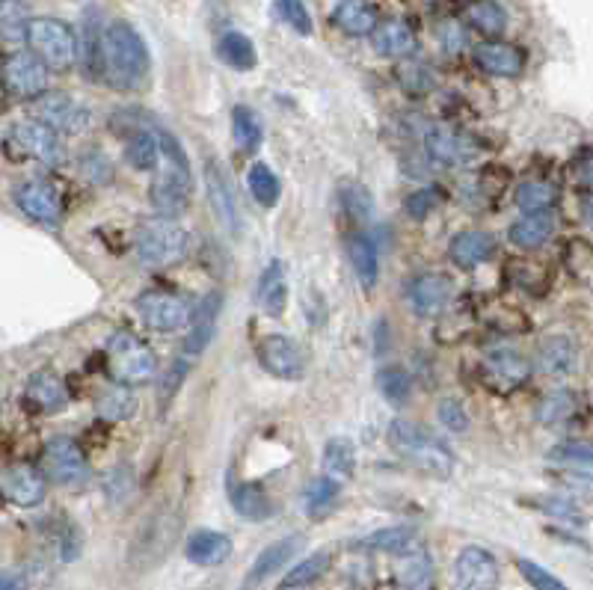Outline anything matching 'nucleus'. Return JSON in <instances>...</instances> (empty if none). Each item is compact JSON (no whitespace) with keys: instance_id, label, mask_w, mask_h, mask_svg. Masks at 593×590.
<instances>
[{"instance_id":"57","label":"nucleus","mask_w":593,"mask_h":590,"mask_svg":"<svg viewBox=\"0 0 593 590\" xmlns=\"http://www.w3.org/2000/svg\"><path fill=\"white\" fill-rule=\"evenodd\" d=\"M81 172L89 184H104L110 178V164L101 152H86L81 158Z\"/></svg>"},{"instance_id":"54","label":"nucleus","mask_w":593,"mask_h":590,"mask_svg":"<svg viewBox=\"0 0 593 590\" xmlns=\"http://www.w3.org/2000/svg\"><path fill=\"white\" fill-rule=\"evenodd\" d=\"M552 460L561 463H582V466H593V445L591 442H561L549 451Z\"/></svg>"},{"instance_id":"36","label":"nucleus","mask_w":593,"mask_h":590,"mask_svg":"<svg viewBox=\"0 0 593 590\" xmlns=\"http://www.w3.org/2000/svg\"><path fill=\"white\" fill-rule=\"evenodd\" d=\"M350 264L356 270V279L365 288H374L377 273H380V258H377V247L368 235H353L350 238Z\"/></svg>"},{"instance_id":"26","label":"nucleus","mask_w":593,"mask_h":590,"mask_svg":"<svg viewBox=\"0 0 593 590\" xmlns=\"http://www.w3.org/2000/svg\"><path fill=\"white\" fill-rule=\"evenodd\" d=\"M220 309H223V294H220V291H211V294L199 303V309L193 312V321H190V333L184 338L187 356H199V353L211 344Z\"/></svg>"},{"instance_id":"1","label":"nucleus","mask_w":593,"mask_h":590,"mask_svg":"<svg viewBox=\"0 0 593 590\" xmlns=\"http://www.w3.org/2000/svg\"><path fill=\"white\" fill-rule=\"evenodd\" d=\"M152 54L146 39L128 21H110L104 27L101 78L113 89H140L149 81Z\"/></svg>"},{"instance_id":"22","label":"nucleus","mask_w":593,"mask_h":590,"mask_svg":"<svg viewBox=\"0 0 593 590\" xmlns=\"http://www.w3.org/2000/svg\"><path fill=\"white\" fill-rule=\"evenodd\" d=\"M537 368L549 377H570L579 368V347L570 336H549L540 341Z\"/></svg>"},{"instance_id":"32","label":"nucleus","mask_w":593,"mask_h":590,"mask_svg":"<svg viewBox=\"0 0 593 590\" xmlns=\"http://www.w3.org/2000/svg\"><path fill=\"white\" fill-rule=\"evenodd\" d=\"M217 57H220L229 69H235V72H253L255 63H258L253 39L244 36V33H238V30H229V33L220 36V42H217Z\"/></svg>"},{"instance_id":"50","label":"nucleus","mask_w":593,"mask_h":590,"mask_svg":"<svg viewBox=\"0 0 593 590\" xmlns=\"http://www.w3.org/2000/svg\"><path fill=\"white\" fill-rule=\"evenodd\" d=\"M398 81H401L404 89H410V92H430L436 86V75L424 63L407 60V63L398 66Z\"/></svg>"},{"instance_id":"48","label":"nucleus","mask_w":593,"mask_h":590,"mask_svg":"<svg viewBox=\"0 0 593 590\" xmlns=\"http://www.w3.org/2000/svg\"><path fill=\"white\" fill-rule=\"evenodd\" d=\"M576 413V398L573 392H552L540 401L537 407V419L543 424H558L567 422Z\"/></svg>"},{"instance_id":"28","label":"nucleus","mask_w":593,"mask_h":590,"mask_svg":"<svg viewBox=\"0 0 593 590\" xmlns=\"http://www.w3.org/2000/svg\"><path fill=\"white\" fill-rule=\"evenodd\" d=\"M496 253V241L493 235L481 232V229H469V232H460L454 241H451V258L454 264L472 270V267H481L484 261H490Z\"/></svg>"},{"instance_id":"47","label":"nucleus","mask_w":593,"mask_h":590,"mask_svg":"<svg viewBox=\"0 0 593 590\" xmlns=\"http://www.w3.org/2000/svg\"><path fill=\"white\" fill-rule=\"evenodd\" d=\"M30 21L24 18V3L21 0H3L0 3V30L6 42H24L27 39Z\"/></svg>"},{"instance_id":"9","label":"nucleus","mask_w":593,"mask_h":590,"mask_svg":"<svg viewBox=\"0 0 593 590\" xmlns=\"http://www.w3.org/2000/svg\"><path fill=\"white\" fill-rule=\"evenodd\" d=\"M137 312H140L143 324L152 327L155 333H178L193 321L190 306L178 294L161 291V288L140 294L137 297Z\"/></svg>"},{"instance_id":"16","label":"nucleus","mask_w":593,"mask_h":590,"mask_svg":"<svg viewBox=\"0 0 593 590\" xmlns=\"http://www.w3.org/2000/svg\"><path fill=\"white\" fill-rule=\"evenodd\" d=\"M205 187H208V199L214 214L220 217V223L229 232H241V208H238V196L232 187V178L220 161H205Z\"/></svg>"},{"instance_id":"41","label":"nucleus","mask_w":593,"mask_h":590,"mask_svg":"<svg viewBox=\"0 0 593 590\" xmlns=\"http://www.w3.org/2000/svg\"><path fill=\"white\" fill-rule=\"evenodd\" d=\"M377 389H380V395H383L392 407H401V404H407L410 395H413V380H410V374H407L404 368L389 365V368H383V371L377 374Z\"/></svg>"},{"instance_id":"58","label":"nucleus","mask_w":593,"mask_h":590,"mask_svg":"<svg viewBox=\"0 0 593 590\" xmlns=\"http://www.w3.org/2000/svg\"><path fill=\"white\" fill-rule=\"evenodd\" d=\"M436 205H439V193L436 190H416V193L407 196V214L416 217V220L427 217Z\"/></svg>"},{"instance_id":"53","label":"nucleus","mask_w":593,"mask_h":590,"mask_svg":"<svg viewBox=\"0 0 593 590\" xmlns=\"http://www.w3.org/2000/svg\"><path fill=\"white\" fill-rule=\"evenodd\" d=\"M187 371H190V359H175V362H172V368L167 371L164 383H161V392H158V407H161V410L170 407V401L175 398V392L181 389Z\"/></svg>"},{"instance_id":"62","label":"nucleus","mask_w":593,"mask_h":590,"mask_svg":"<svg viewBox=\"0 0 593 590\" xmlns=\"http://www.w3.org/2000/svg\"><path fill=\"white\" fill-rule=\"evenodd\" d=\"M576 178H579L582 184L593 187V152H585V155L576 161Z\"/></svg>"},{"instance_id":"38","label":"nucleus","mask_w":593,"mask_h":590,"mask_svg":"<svg viewBox=\"0 0 593 590\" xmlns=\"http://www.w3.org/2000/svg\"><path fill=\"white\" fill-rule=\"evenodd\" d=\"M324 472L336 481H347L356 472V448L350 439L336 436L324 445Z\"/></svg>"},{"instance_id":"49","label":"nucleus","mask_w":593,"mask_h":590,"mask_svg":"<svg viewBox=\"0 0 593 590\" xmlns=\"http://www.w3.org/2000/svg\"><path fill=\"white\" fill-rule=\"evenodd\" d=\"M276 6H279L282 21H285L294 33L312 36L315 24H312V15H309V6H306L303 0H276Z\"/></svg>"},{"instance_id":"55","label":"nucleus","mask_w":593,"mask_h":590,"mask_svg":"<svg viewBox=\"0 0 593 590\" xmlns=\"http://www.w3.org/2000/svg\"><path fill=\"white\" fill-rule=\"evenodd\" d=\"M104 490H107L110 502H119V505H125V502L131 499V493H134V478H131V469H128V466H122V469H113V472H110V478H107V484H104Z\"/></svg>"},{"instance_id":"17","label":"nucleus","mask_w":593,"mask_h":590,"mask_svg":"<svg viewBox=\"0 0 593 590\" xmlns=\"http://www.w3.org/2000/svg\"><path fill=\"white\" fill-rule=\"evenodd\" d=\"M481 371H484V380L496 392H513V389H519L528 380L531 362L522 353H516V350H493V353H487Z\"/></svg>"},{"instance_id":"44","label":"nucleus","mask_w":593,"mask_h":590,"mask_svg":"<svg viewBox=\"0 0 593 590\" xmlns=\"http://www.w3.org/2000/svg\"><path fill=\"white\" fill-rule=\"evenodd\" d=\"M125 161L134 169H152L158 164V140L149 131H134L125 143Z\"/></svg>"},{"instance_id":"14","label":"nucleus","mask_w":593,"mask_h":590,"mask_svg":"<svg viewBox=\"0 0 593 590\" xmlns=\"http://www.w3.org/2000/svg\"><path fill=\"white\" fill-rule=\"evenodd\" d=\"M6 89L18 98H39L48 89V66L33 51H15L6 60Z\"/></svg>"},{"instance_id":"12","label":"nucleus","mask_w":593,"mask_h":590,"mask_svg":"<svg viewBox=\"0 0 593 590\" xmlns=\"http://www.w3.org/2000/svg\"><path fill=\"white\" fill-rule=\"evenodd\" d=\"M258 362L267 374L279 380H300L306 374V353L303 347L288 336H264L258 341Z\"/></svg>"},{"instance_id":"31","label":"nucleus","mask_w":593,"mask_h":590,"mask_svg":"<svg viewBox=\"0 0 593 590\" xmlns=\"http://www.w3.org/2000/svg\"><path fill=\"white\" fill-rule=\"evenodd\" d=\"M258 306L267 315H282L288 306V279L282 261H270L258 279Z\"/></svg>"},{"instance_id":"34","label":"nucleus","mask_w":593,"mask_h":590,"mask_svg":"<svg viewBox=\"0 0 593 590\" xmlns=\"http://www.w3.org/2000/svg\"><path fill=\"white\" fill-rule=\"evenodd\" d=\"M466 21L481 33V36H490V39H499L508 27V15H505V6L499 0H469L466 6Z\"/></svg>"},{"instance_id":"29","label":"nucleus","mask_w":593,"mask_h":590,"mask_svg":"<svg viewBox=\"0 0 593 590\" xmlns=\"http://www.w3.org/2000/svg\"><path fill=\"white\" fill-rule=\"evenodd\" d=\"M333 21L347 36H371L380 24L368 0H339L333 9Z\"/></svg>"},{"instance_id":"5","label":"nucleus","mask_w":593,"mask_h":590,"mask_svg":"<svg viewBox=\"0 0 593 590\" xmlns=\"http://www.w3.org/2000/svg\"><path fill=\"white\" fill-rule=\"evenodd\" d=\"M187 247H190L187 229L175 217L164 214L143 220L134 235V250L146 267H170L187 255Z\"/></svg>"},{"instance_id":"35","label":"nucleus","mask_w":593,"mask_h":590,"mask_svg":"<svg viewBox=\"0 0 593 590\" xmlns=\"http://www.w3.org/2000/svg\"><path fill=\"white\" fill-rule=\"evenodd\" d=\"M95 410L104 422H125L137 413V398L125 383H116V386H110L98 395Z\"/></svg>"},{"instance_id":"6","label":"nucleus","mask_w":593,"mask_h":590,"mask_svg":"<svg viewBox=\"0 0 593 590\" xmlns=\"http://www.w3.org/2000/svg\"><path fill=\"white\" fill-rule=\"evenodd\" d=\"M27 42H30L33 54L48 69H57V72L72 69L75 60H78V51H81L78 48V33L72 30V24H66L60 18H51V15L30 18Z\"/></svg>"},{"instance_id":"51","label":"nucleus","mask_w":593,"mask_h":590,"mask_svg":"<svg viewBox=\"0 0 593 590\" xmlns=\"http://www.w3.org/2000/svg\"><path fill=\"white\" fill-rule=\"evenodd\" d=\"M519 573L525 576V582L534 590H570L558 576H552L549 570H543L540 564H534L531 558H519Z\"/></svg>"},{"instance_id":"10","label":"nucleus","mask_w":593,"mask_h":590,"mask_svg":"<svg viewBox=\"0 0 593 590\" xmlns=\"http://www.w3.org/2000/svg\"><path fill=\"white\" fill-rule=\"evenodd\" d=\"M12 202L21 214H27L36 223H57L63 214L60 190L45 178H27L12 187Z\"/></svg>"},{"instance_id":"19","label":"nucleus","mask_w":593,"mask_h":590,"mask_svg":"<svg viewBox=\"0 0 593 590\" xmlns=\"http://www.w3.org/2000/svg\"><path fill=\"white\" fill-rule=\"evenodd\" d=\"M45 490H48V481H45V472L33 469V466H12L3 472V493L12 505L18 507H36L42 505L45 499Z\"/></svg>"},{"instance_id":"2","label":"nucleus","mask_w":593,"mask_h":590,"mask_svg":"<svg viewBox=\"0 0 593 590\" xmlns=\"http://www.w3.org/2000/svg\"><path fill=\"white\" fill-rule=\"evenodd\" d=\"M386 439H389L392 451L398 457H404L407 463H413L419 472L433 475V478H451V472H454V454L427 427L416 422H407V419H395V422L389 424Z\"/></svg>"},{"instance_id":"7","label":"nucleus","mask_w":593,"mask_h":590,"mask_svg":"<svg viewBox=\"0 0 593 590\" xmlns=\"http://www.w3.org/2000/svg\"><path fill=\"white\" fill-rule=\"evenodd\" d=\"M42 472L69 490H81L89 481V463L84 448L72 436H51L42 451Z\"/></svg>"},{"instance_id":"52","label":"nucleus","mask_w":593,"mask_h":590,"mask_svg":"<svg viewBox=\"0 0 593 590\" xmlns=\"http://www.w3.org/2000/svg\"><path fill=\"white\" fill-rule=\"evenodd\" d=\"M341 202L347 205V211L356 217V220H365L368 214H371V193L362 187V184H356V181H350V184H344L341 187Z\"/></svg>"},{"instance_id":"11","label":"nucleus","mask_w":593,"mask_h":590,"mask_svg":"<svg viewBox=\"0 0 593 590\" xmlns=\"http://www.w3.org/2000/svg\"><path fill=\"white\" fill-rule=\"evenodd\" d=\"M424 149L427 155L442 164V167H469L478 161V146L472 137H466L463 131L451 128V125H433L424 134Z\"/></svg>"},{"instance_id":"27","label":"nucleus","mask_w":593,"mask_h":590,"mask_svg":"<svg viewBox=\"0 0 593 590\" xmlns=\"http://www.w3.org/2000/svg\"><path fill=\"white\" fill-rule=\"evenodd\" d=\"M552 232H555V214L537 211V214H522L508 229V238L519 250H537L552 238Z\"/></svg>"},{"instance_id":"25","label":"nucleus","mask_w":593,"mask_h":590,"mask_svg":"<svg viewBox=\"0 0 593 590\" xmlns=\"http://www.w3.org/2000/svg\"><path fill=\"white\" fill-rule=\"evenodd\" d=\"M184 555L196 567H220L232 555V540L226 534H220V531L202 528V531H193L187 537Z\"/></svg>"},{"instance_id":"13","label":"nucleus","mask_w":593,"mask_h":590,"mask_svg":"<svg viewBox=\"0 0 593 590\" xmlns=\"http://www.w3.org/2000/svg\"><path fill=\"white\" fill-rule=\"evenodd\" d=\"M496 585L499 561L481 546H466L454 561V590H496Z\"/></svg>"},{"instance_id":"20","label":"nucleus","mask_w":593,"mask_h":590,"mask_svg":"<svg viewBox=\"0 0 593 590\" xmlns=\"http://www.w3.org/2000/svg\"><path fill=\"white\" fill-rule=\"evenodd\" d=\"M475 63L487 72V75H496V78H519L522 69H525V54L502 39H493V42H481L475 51H472Z\"/></svg>"},{"instance_id":"18","label":"nucleus","mask_w":593,"mask_h":590,"mask_svg":"<svg viewBox=\"0 0 593 590\" xmlns=\"http://www.w3.org/2000/svg\"><path fill=\"white\" fill-rule=\"evenodd\" d=\"M454 279L445 273H424L419 279H413L410 285V306L419 315H436L442 312L451 300H454Z\"/></svg>"},{"instance_id":"61","label":"nucleus","mask_w":593,"mask_h":590,"mask_svg":"<svg viewBox=\"0 0 593 590\" xmlns=\"http://www.w3.org/2000/svg\"><path fill=\"white\" fill-rule=\"evenodd\" d=\"M439 39H442V48L445 51H460V45H463V30H460V24L457 21H445L442 27H439Z\"/></svg>"},{"instance_id":"4","label":"nucleus","mask_w":593,"mask_h":590,"mask_svg":"<svg viewBox=\"0 0 593 590\" xmlns=\"http://www.w3.org/2000/svg\"><path fill=\"white\" fill-rule=\"evenodd\" d=\"M104 356H107V371L116 383L143 386V383H152L155 374H158L155 350L143 338L128 333V330H119V333L107 338Z\"/></svg>"},{"instance_id":"60","label":"nucleus","mask_w":593,"mask_h":590,"mask_svg":"<svg viewBox=\"0 0 593 590\" xmlns=\"http://www.w3.org/2000/svg\"><path fill=\"white\" fill-rule=\"evenodd\" d=\"M537 505L543 507L546 513H552V516H561V519H570V522H582L579 510H576V505L570 499H543Z\"/></svg>"},{"instance_id":"33","label":"nucleus","mask_w":593,"mask_h":590,"mask_svg":"<svg viewBox=\"0 0 593 590\" xmlns=\"http://www.w3.org/2000/svg\"><path fill=\"white\" fill-rule=\"evenodd\" d=\"M229 502L235 507V513L238 516H244V519H250V522H261V519H270L273 516V502H270V496L258 487V484H235L232 490H229Z\"/></svg>"},{"instance_id":"39","label":"nucleus","mask_w":593,"mask_h":590,"mask_svg":"<svg viewBox=\"0 0 593 590\" xmlns=\"http://www.w3.org/2000/svg\"><path fill=\"white\" fill-rule=\"evenodd\" d=\"M558 202V190L549 181H525L516 190V205L522 214H537V211H552Z\"/></svg>"},{"instance_id":"46","label":"nucleus","mask_w":593,"mask_h":590,"mask_svg":"<svg viewBox=\"0 0 593 590\" xmlns=\"http://www.w3.org/2000/svg\"><path fill=\"white\" fill-rule=\"evenodd\" d=\"M327 567H330V552H315V555H309L306 561H300V564L285 576V585H288V588L312 585V582H318V579L327 573Z\"/></svg>"},{"instance_id":"40","label":"nucleus","mask_w":593,"mask_h":590,"mask_svg":"<svg viewBox=\"0 0 593 590\" xmlns=\"http://www.w3.org/2000/svg\"><path fill=\"white\" fill-rule=\"evenodd\" d=\"M341 481L336 478H330V475H321V478H315L312 484H306V490H303V505H306V513H312V516H321V513H327L330 507L336 505V499H339V487Z\"/></svg>"},{"instance_id":"37","label":"nucleus","mask_w":593,"mask_h":590,"mask_svg":"<svg viewBox=\"0 0 593 590\" xmlns=\"http://www.w3.org/2000/svg\"><path fill=\"white\" fill-rule=\"evenodd\" d=\"M416 540V528L413 525H392V528H380L368 537H362L356 546L359 549H374V552H407Z\"/></svg>"},{"instance_id":"8","label":"nucleus","mask_w":593,"mask_h":590,"mask_svg":"<svg viewBox=\"0 0 593 590\" xmlns=\"http://www.w3.org/2000/svg\"><path fill=\"white\" fill-rule=\"evenodd\" d=\"M9 146H15L24 158H33L39 164L57 167L63 161V143L51 125L42 119H21L9 128Z\"/></svg>"},{"instance_id":"30","label":"nucleus","mask_w":593,"mask_h":590,"mask_svg":"<svg viewBox=\"0 0 593 590\" xmlns=\"http://www.w3.org/2000/svg\"><path fill=\"white\" fill-rule=\"evenodd\" d=\"M398 590H433V561L424 549H407L395 567Z\"/></svg>"},{"instance_id":"3","label":"nucleus","mask_w":593,"mask_h":590,"mask_svg":"<svg viewBox=\"0 0 593 590\" xmlns=\"http://www.w3.org/2000/svg\"><path fill=\"white\" fill-rule=\"evenodd\" d=\"M161 149L167 158V167L152 181V205L164 217H181L190 208L193 196V178H190V164L184 158V149L170 131H161Z\"/></svg>"},{"instance_id":"63","label":"nucleus","mask_w":593,"mask_h":590,"mask_svg":"<svg viewBox=\"0 0 593 590\" xmlns=\"http://www.w3.org/2000/svg\"><path fill=\"white\" fill-rule=\"evenodd\" d=\"M0 590H27V579L18 570H6L0 579Z\"/></svg>"},{"instance_id":"23","label":"nucleus","mask_w":593,"mask_h":590,"mask_svg":"<svg viewBox=\"0 0 593 590\" xmlns=\"http://www.w3.org/2000/svg\"><path fill=\"white\" fill-rule=\"evenodd\" d=\"M300 546H303V537H300V534H291V537H285V540L270 543V546L253 561V567H250V573H247V579H244V588L250 590L255 588V585H261V582H267L273 573H279V570L297 555Z\"/></svg>"},{"instance_id":"45","label":"nucleus","mask_w":593,"mask_h":590,"mask_svg":"<svg viewBox=\"0 0 593 590\" xmlns=\"http://www.w3.org/2000/svg\"><path fill=\"white\" fill-rule=\"evenodd\" d=\"M101 48H104V27L98 12L89 9L84 15V66L89 75H101Z\"/></svg>"},{"instance_id":"59","label":"nucleus","mask_w":593,"mask_h":590,"mask_svg":"<svg viewBox=\"0 0 593 590\" xmlns=\"http://www.w3.org/2000/svg\"><path fill=\"white\" fill-rule=\"evenodd\" d=\"M558 481L564 487H570V493L576 496H585V499H593V475H582V472H561Z\"/></svg>"},{"instance_id":"56","label":"nucleus","mask_w":593,"mask_h":590,"mask_svg":"<svg viewBox=\"0 0 593 590\" xmlns=\"http://www.w3.org/2000/svg\"><path fill=\"white\" fill-rule=\"evenodd\" d=\"M439 422L445 424L451 433H463V430H469V413L463 410L460 401L448 398V401L439 404Z\"/></svg>"},{"instance_id":"21","label":"nucleus","mask_w":593,"mask_h":590,"mask_svg":"<svg viewBox=\"0 0 593 590\" xmlns=\"http://www.w3.org/2000/svg\"><path fill=\"white\" fill-rule=\"evenodd\" d=\"M371 42H374V51H377V54L395 57V60H407V57L419 48L416 30H413L404 18L380 21L377 30L371 33Z\"/></svg>"},{"instance_id":"64","label":"nucleus","mask_w":593,"mask_h":590,"mask_svg":"<svg viewBox=\"0 0 593 590\" xmlns=\"http://www.w3.org/2000/svg\"><path fill=\"white\" fill-rule=\"evenodd\" d=\"M585 214H588V223H591V226H593V196H591V199H588V208H585Z\"/></svg>"},{"instance_id":"24","label":"nucleus","mask_w":593,"mask_h":590,"mask_svg":"<svg viewBox=\"0 0 593 590\" xmlns=\"http://www.w3.org/2000/svg\"><path fill=\"white\" fill-rule=\"evenodd\" d=\"M24 398H27V404L36 413H60L69 404V392H66L63 380L57 374H51V371L30 374L27 389H24Z\"/></svg>"},{"instance_id":"43","label":"nucleus","mask_w":593,"mask_h":590,"mask_svg":"<svg viewBox=\"0 0 593 590\" xmlns=\"http://www.w3.org/2000/svg\"><path fill=\"white\" fill-rule=\"evenodd\" d=\"M232 134H235V143L244 152H250V155L261 146V137H264L261 134V122H258V116H255L247 104H238L232 110Z\"/></svg>"},{"instance_id":"42","label":"nucleus","mask_w":593,"mask_h":590,"mask_svg":"<svg viewBox=\"0 0 593 590\" xmlns=\"http://www.w3.org/2000/svg\"><path fill=\"white\" fill-rule=\"evenodd\" d=\"M247 181H250V193H253V199L258 205H264V208H273L276 202H279V196H282V184H279V178H276V172L267 167V164H253L250 167V175H247Z\"/></svg>"},{"instance_id":"15","label":"nucleus","mask_w":593,"mask_h":590,"mask_svg":"<svg viewBox=\"0 0 593 590\" xmlns=\"http://www.w3.org/2000/svg\"><path fill=\"white\" fill-rule=\"evenodd\" d=\"M36 119H42L54 131L78 134L89 125V110H86V104H81L78 98H72L66 92H48L36 104Z\"/></svg>"}]
</instances>
